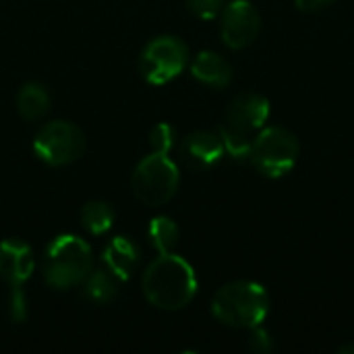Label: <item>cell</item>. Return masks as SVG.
<instances>
[{
	"label": "cell",
	"mask_w": 354,
	"mask_h": 354,
	"mask_svg": "<svg viewBox=\"0 0 354 354\" xmlns=\"http://www.w3.org/2000/svg\"><path fill=\"white\" fill-rule=\"evenodd\" d=\"M149 305L162 311L185 309L197 295V278L187 259L174 253H160L141 280Z\"/></svg>",
	"instance_id": "1"
},
{
	"label": "cell",
	"mask_w": 354,
	"mask_h": 354,
	"mask_svg": "<svg viewBox=\"0 0 354 354\" xmlns=\"http://www.w3.org/2000/svg\"><path fill=\"white\" fill-rule=\"evenodd\" d=\"M268 118L270 102L266 95L247 91L232 97L224 110V122L218 129L226 153L241 162L249 160L253 139L266 127Z\"/></svg>",
	"instance_id": "2"
},
{
	"label": "cell",
	"mask_w": 354,
	"mask_h": 354,
	"mask_svg": "<svg viewBox=\"0 0 354 354\" xmlns=\"http://www.w3.org/2000/svg\"><path fill=\"white\" fill-rule=\"evenodd\" d=\"M214 317L236 330H251L261 326L270 313L268 290L251 280H234L224 284L212 301Z\"/></svg>",
	"instance_id": "3"
},
{
	"label": "cell",
	"mask_w": 354,
	"mask_h": 354,
	"mask_svg": "<svg viewBox=\"0 0 354 354\" xmlns=\"http://www.w3.org/2000/svg\"><path fill=\"white\" fill-rule=\"evenodd\" d=\"M93 270V255L89 245L75 234L56 236L44 257V280L54 290L81 286Z\"/></svg>",
	"instance_id": "4"
},
{
	"label": "cell",
	"mask_w": 354,
	"mask_h": 354,
	"mask_svg": "<svg viewBox=\"0 0 354 354\" xmlns=\"http://www.w3.org/2000/svg\"><path fill=\"white\" fill-rule=\"evenodd\" d=\"M301 143L286 127H263L253 139L249 160L251 166L266 178H282L299 162Z\"/></svg>",
	"instance_id": "5"
},
{
	"label": "cell",
	"mask_w": 354,
	"mask_h": 354,
	"mask_svg": "<svg viewBox=\"0 0 354 354\" xmlns=\"http://www.w3.org/2000/svg\"><path fill=\"white\" fill-rule=\"evenodd\" d=\"M180 183V174L176 164L168 158V153L151 151L145 156L131 176V189L139 203L147 207H160L168 203Z\"/></svg>",
	"instance_id": "6"
},
{
	"label": "cell",
	"mask_w": 354,
	"mask_h": 354,
	"mask_svg": "<svg viewBox=\"0 0 354 354\" xmlns=\"http://www.w3.org/2000/svg\"><path fill=\"white\" fill-rule=\"evenodd\" d=\"M85 147L87 141L83 131L66 120H52L44 124L33 139L35 156L54 168L77 162L85 153Z\"/></svg>",
	"instance_id": "7"
},
{
	"label": "cell",
	"mask_w": 354,
	"mask_h": 354,
	"mask_svg": "<svg viewBox=\"0 0 354 354\" xmlns=\"http://www.w3.org/2000/svg\"><path fill=\"white\" fill-rule=\"evenodd\" d=\"M189 62V48L180 37L160 35L139 56V73L151 85H164L178 77Z\"/></svg>",
	"instance_id": "8"
},
{
	"label": "cell",
	"mask_w": 354,
	"mask_h": 354,
	"mask_svg": "<svg viewBox=\"0 0 354 354\" xmlns=\"http://www.w3.org/2000/svg\"><path fill=\"white\" fill-rule=\"evenodd\" d=\"M261 31V15L249 0H232L222 10L220 33L228 48L243 50L251 46Z\"/></svg>",
	"instance_id": "9"
},
{
	"label": "cell",
	"mask_w": 354,
	"mask_h": 354,
	"mask_svg": "<svg viewBox=\"0 0 354 354\" xmlns=\"http://www.w3.org/2000/svg\"><path fill=\"white\" fill-rule=\"evenodd\" d=\"M224 153L226 149H224L222 137L220 133H214V131H193L180 143L183 162L191 170H199V172L216 166Z\"/></svg>",
	"instance_id": "10"
},
{
	"label": "cell",
	"mask_w": 354,
	"mask_h": 354,
	"mask_svg": "<svg viewBox=\"0 0 354 354\" xmlns=\"http://www.w3.org/2000/svg\"><path fill=\"white\" fill-rule=\"evenodd\" d=\"M35 268L33 249L21 239H6L0 243V278L10 286L25 284Z\"/></svg>",
	"instance_id": "11"
},
{
	"label": "cell",
	"mask_w": 354,
	"mask_h": 354,
	"mask_svg": "<svg viewBox=\"0 0 354 354\" xmlns=\"http://www.w3.org/2000/svg\"><path fill=\"white\" fill-rule=\"evenodd\" d=\"M102 261H104L108 272H112L120 282H127L135 274V270L141 261V251L131 239L114 236L106 245Z\"/></svg>",
	"instance_id": "12"
},
{
	"label": "cell",
	"mask_w": 354,
	"mask_h": 354,
	"mask_svg": "<svg viewBox=\"0 0 354 354\" xmlns=\"http://www.w3.org/2000/svg\"><path fill=\"white\" fill-rule=\"evenodd\" d=\"M191 73L203 85L218 87V89L228 87L230 81H232V66H230V62L222 54L212 52V50H203V52H199L193 58Z\"/></svg>",
	"instance_id": "13"
},
{
	"label": "cell",
	"mask_w": 354,
	"mask_h": 354,
	"mask_svg": "<svg viewBox=\"0 0 354 354\" xmlns=\"http://www.w3.org/2000/svg\"><path fill=\"white\" fill-rule=\"evenodd\" d=\"M50 110V93L39 81L25 83L17 93V112L27 122L41 120Z\"/></svg>",
	"instance_id": "14"
},
{
	"label": "cell",
	"mask_w": 354,
	"mask_h": 354,
	"mask_svg": "<svg viewBox=\"0 0 354 354\" xmlns=\"http://www.w3.org/2000/svg\"><path fill=\"white\" fill-rule=\"evenodd\" d=\"M118 278L108 270L89 272V276L83 280V295L89 303L106 305L118 295Z\"/></svg>",
	"instance_id": "15"
},
{
	"label": "cell",
	"mask_w": 354,
	"mask_h": 354,
	"mask_svg": "<svg viewBox=\"0 0 354 354\" xmlns=\"http://www.w3.org/2000/svg\"><path fill=\"white\" fill-rule=\"evenodd\" d=\"M112 222H114V209L106 201H89L81 209V226L93 236L106 234L112 228Z\"/></svg>",
	"instance_id": "16"
},
{
	"label": "cell",
	"mask_w": 354,
	"mask_h": 354,
	"mask_svg": "<svg viewBox=\"0 0 354 354\" xmlns=\"http://www.w3.org/2000/svg\"><path fill=\"white\" fill-rule=\"evenodd\" d=\"M147 239L151 243V247L158 253H172L174 247L178 245L180 239V230L176 226V222L172 218L166 216H158L149 222L147 228Z\"/></svg>",
	"instance_id": "17"
},
{
	"label": "cell",
	"mask_w": 354,
	"mask_h": 354,
	"mask_svg": "<svg viewBox=\"0 0 354 354\" xmlns=\"http://www.w3.org/2000/svg\"><path fill=\"white\" fill-rule=\"evenodd\" d=\"M176 143V129L168 122H160L149 133V145L156 153H170Z\"/></svg>",
	"instance_id": "18"
},
{
	"label": "cell",
	"mask_w": 354,
	"mask_h": 354,
	"mask_svg": "<svg viewBox=\"0 0 354 354\" xmlns=\"http://www.w3.org/2000/svg\"><path fill=\"white\" fill-rule=\"evenodd\" d=\"M187 8L191 15L203 21H212L222 15L224 0H187Z\"/></svg>",
	"instance_id": "19"
},
{
	"label": "cell",
	"mask_w": 354,
	"mask_h": 354,
	"mask_svg": "<svg viewBox=\"0 0 354 354\" xmlns=\"http://www.w3.org/2000/svg\"><path fill=\"white\" fill-rule=\"evenodd\" d=\"M247 344H249V351H253V353L257 354H268L276 348V344H274L270 332H268L266 328H261V326H255V328L249 330V340H247Z\"/></svg>",
	"instance_id": "20"
},
{
	"label": "cell",
	"mask_w": 354,
	"mask_h": 354,
	"mask_svg": "<svg viewBox=\"0 0 354 354\" xmlns=\"http://www.w3.org/2000/svg\"><path fill=\"white\" fill-rule=\"evenodd\" d=\"M8 317L12 324H23L27 319V301L21 286H12L8 297Z\"/></svg>",
	"instance_id": "21"
},
{
	"label": "cell",
	"mask_w": 354,
	"mask_h": 354,
	"mask_svg": "<svg viewBox=\"0 0 354 354\" xmlns=\"http://www.w3.org/2000/svg\"><path fill=\"white\" fill-rule=\"evenodd\" d=\"M332 2H336V0H295L297 8L303 12H319L326 6H330Z\"/></svg>",
	"instance_id": "22"
},
{
	"label": "cell",
	"mask_w": 354,
	"mask_h": 354,
	"mask_svg": "<svg viewBox=\"0 0 354 354\" xmlns=\"http://www.w3.org/2000/svg\"><path fill=\"white\" fill-rule=\"evenodd\" d=\"M338 353H340V354H354V342H353V344H344V346H340V348H338Z\"/></svg>",
	"instance_id": "23"
}]
</instances>
